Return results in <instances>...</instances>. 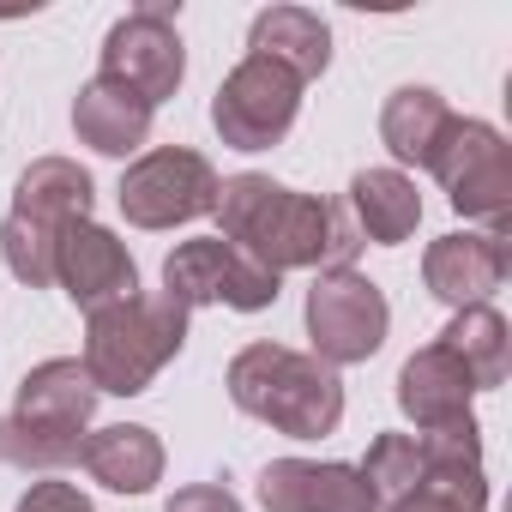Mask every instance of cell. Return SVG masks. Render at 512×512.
<instances>
[{
	"label": "cell",
	"mask_w": 512,
	"mask_h": 512,
	"mask_svg": "<svg viewBox=\"0 0 512 512\" xmlns=\"http://www.w3.org/2000/svg\"><path fill=\"white\" fill-rule=\"evenodd\" d=\"M229 398L247 416H260V422H272L278 434H296V440H320L344 416L338 374L320 356H296L284 344H247L229 362Z\"/></svg>",
	"instance_id": "obj_2"
},
{
	"label": "cell",
	"mask_w": 512,
	"mask_h": 512,
	"mask_svg": "<svg viewBox=\"0 0 512 512\" xmlns=\"http://www.w3.org/2000/svg\"><path fill=\"white\" fill-rule=\"evenodd\" d=\"M344 211L356 217L362 241H380V247H398L416 235L422 223V199H416V181H404L398 169H362L350 181V199Z\"/></svg>",
	"instance_id": "obj_19"
},
{
	"label": "cell",
	"mask_w": 512,
	"mask_h": 512,
	"mask_svg": "<svg viewBox=\"0 0 512 512\" xmlns=\"http://www.w3.org/2000/svg\"><path fill=\"white\" fill-rule=\"evenodd\" d=\"M163 296L181 308H241V314H260L278 302V272L253 266L241 247H229L223 235H199L181 241L169 260H163Z\"/></svg>",
	"instance_id": "obj_7"
},
{
	"label": "cell",
	"mask_w": 512,
	"mask_h": 512,
	"mask_svg": "<svg viewBox=\"0 0 512 512\" xmlns=\"http://www.w3.org/2000/svg\"><path fill=\"white\" fill-rule=\"evenodd\" d=\"M55 284H67V296H73L85 314L139 296V272H133V260H127V247H121L109 229H97L91 217L73 223V229H61V247H55Z\"/></svg>",
	"instance_id": "obj_12"
},
{
	"label": "cell",
	"mask_w": 512,
	"mask_h": 512,
	"mask_svg": "<svg viewBox=\"0 0 512 512\" xmlns=\"http://www.w3.org/2000/svg\"><path fill=\"white\" fill-rule=\"evenodd\" d=\"M247 55H266V61H278V67L296 73V79H320L326 61H332V31H326V19L308 13V7H272V13L253 19Z\"/></svg>",
	"instance_id": "obj_18"
},
{
	"label": "cell",
	"mask_w": 512,
	"mask_h": 512,
	"mask_svg": "<svg viewBox=\"0 0 512 512\" xmlns=\"http://www.w3.org/2000/svg\"><path fill=\"white\" fill-rule=\"evenodd\" d=\"M296 109H302V79L284 73L266 55H247L217 85L211 121H217L223 145H235V151H266V145H278L296 127Z\"/></svg>",
	"instance_id": "obj_8"
},
{
	"label": "cell",
	"mask_w": 512,
	"mask_h": 512,
	"mask_svg": "<svg viewBox=\"0 0 512 512\" xmlns=\"http://www.w3.org/2000/svg\"><path fill=\"white\" fill-rule=\"evenodd\" d=\"M163 512H241V506H235L229 488H217V482H193V488H181Z\"/></svg>",
	"instance_id": "obj_24"
},
{
	"label": "cell",
	"mask_w": 512,
	"mask_h": 512,
	"mask_svg": "<svg viewBox=\"0 0 512 512\" xmlns=\"http://www.w3.org/2000/svg\"><path fill=\"white\" fill-rule=\"evenodd\" d=\"M506 266H512L506 241H494V235H440L428 247V260H422V278H428V290L440 302L482 308V296L506 284Z\"/></svg>",
	"instance_id": "obj_15"
},
{
	"label": "cell",
	"mask_w": 512,
	"mask_h": 512,
	"mask_svg": "<svg viewBox=\"0 0 512 512\" xmlns=\"http://www.w3.org/2000/svg\"><path fill=\"white\" fill-rule=\"evenodd\" d=\"M13 193L19 199H13L7 223H0V247H7V266H13L19 284L43 290V284H55L61 229L91 217V175L67 157H43L19 175Z\"/></svg>",
	"instance_id": "obj_5"
},
{
	"label": "cell",
	"mask_w": 512,
	"mask_h": 512,
	"mask_svg": "<svg viewBox=\"0 0 512 512\" xmlns=\"http://www.w3.org/2000/svg\"><path fill=\"white\" fill-rule=\"evenodd\" d=\"M187 344V308L169 302V296H127L115 308H97L91 314V332H85V374L97 392H115V398H133L145 392L169 356H181Z\"/></svg>",
	"instance_id": "obj_4"
},
{
	"label": "cell",
	"mask_w": 512,
	"mask_h": 512,
	"mask_svg": "<svg viewBox=\"0 0 512 512\" xmlns=\"http://www.w3.org/2000/svg\"><path fill=\"white\" fill-rule=\"evenodd\" d=\"M422 169H434V181L446 187V199L464 217L488 223V235L506 241V217H512V145L488 121H458L452 115Z\"/></svg>",
	"instance_id": "obj_6"
},
{
	"label": "cell",
	"mask_w": 512,
	"mask_h": 512,
	"mask_svg": "<svg viewBox=\"0 0 512 512\" xmlns=\"http://www.w3.org/2000/svg\"><path fill=\"white\" fill-rule=\"evenodd\" d=\"M73 127H79V139H85L91 151L127 157V151L145 145V133H151V103L133 97V91L115 85V79H91V85L79 91V103H73Z\"/></svg>",
	"instance_id": "obj_16"
},
{
	"label": "cell",
	"mask_w": 512,
	"mask_h": 512,
	"mask_svg": "<svg viewBox=\"0 0 512 512\" xmlns=\"http://www.w3.org/2000/svg\"><path fill=\"white\" fill-rule=\"evenodd\" d=\"M181 73H187V55H181V37H175V0H145L139 13H127L103 37V73L97 79L127 85L151 109L163 97H175Z\"/></svg>",
	"instance_id": "obj_10"
},
{
	"label": "cell",
	"mask_w": 512,
	"mask_h": 512,
	"mask_svg": "<svg viewBox=\"0 0 512 512\" xmlns=\"http://www.w3.org/2000/svg\"><path fill=\"white\" fill-rule=\"evenodd\" d=\"M374 500H404L422 488V434H380L362 464Z\"/></svg>",
	"instance_id": "obj_22"
},
{
	"label": "cell",
	"mask_w": 512,
	"mask_h": 512,
	"mask_svg": "<svg viewBox=\"0 0 512 512\" xmlns=\"http://www.w3.org/2000/svg\"><path fill=\"white\" fill-rule=\"evenodd\" d=\"M217 217L229 247H241L253 266L290 272V266H332L350 272L362 229L344 205H326L314 193L278 187L272 175H229L217 181Z\"/></svg>",
	"instance_id": "obj_1"
},
{
	"label": "cell",
	"mask_w": 512,
	"mask_h": 512,
	"mask_svg": "<svg viewBox=\"0 0 512 512\" xmlns=\"http://www.w3.org/2000/svg\"><path fill=\"white\" fill-rule=\"evenodd\" d=\"M470 398H476V380H470V368H464L446 344L416 350V356L404 362V374H398V404H404V416H410L416 428H428V434L470 422Z\"/></svg>",
	"instance_id": "obj_14"
},
{
	"label": "cell",
	"mask_w": 512,
	"mask_h": 512,
	"mask_svg": "<svg viewBox=\"0 0 512 512\" xmlns=\"http://www.w3.org/2000/svg\"><path fill=\"white\" fill-rule=\"evenodd\" d=\"M440 344L470 368L476 392L500 386L506 368H512V338H506V320H500L494 308H458V320L440 332Z\"/></svg>",
	"instance_id": "obj_21"
},
{
	"label": "cell",
	"mask_w": 512,
	"mask_h": 512,
	"mask_svg": "<svg viewBox=\"0 0 512 512\" xmlns=\"http://www.w3.org/2000/svg\"><path fill=\"white\" fill-rule=\"evenodd\" d=\"M446 121H452V109H446L428 85H404V91H392L386 109H380V139H386V151H392L398 163H428V151H434V139L446 133Z\"/></svg>",
	"instance_id": "obj_20"
},
{
	"label": "cell",
	"mask_w": 512,
	"mask_h": 512,
	"mask_svg": "<svg viewBox=\"0 0 512 512\" xmlns=\"http://www.w3.org/2000/svg\"><path fill=\"white\" fill-rule=\"evenodd\" d=\"M392 512H464V506H458V500H446V494H428V488H416V494L392 500Z\"/></svg>",
	"instance_id": "obj_25"
},
{
	"label": "cell",
	"mask_w": 512,
	"mask_h": 512,
	"mask_svg": "<svg viewBox=\"0 0 512 512\" xmlns=\"http://www.w3.org/2000/svg\"><path fill=\"white\" fill-rule=\"evenodd\" d=\"M79 464H85L103 488H115V494H145V488L163 476V446H157L151 428H139V422H115V428L85 434Z\"/></svg>",
	"instance_id": "obj_17"
},
{
	"label": "cell",
	"mask_w": 512,
	"mask_h": 512,
	"mask_svg": "<svg viewBox=\"0 0 512 512\" xmlns=\"http://www.w3.org/2000/svg\"><path fill=\"white\" fill-rule=\"evenodd\" d=\"M19 512H97L73 482H31V494L19 500Z\"/></svg>",
	"instance_id": "obj_23"
},
{
	"label": "cell",
	"mask_w": 512,
	"mask_h": 512,
	"mask_svg": "<svg viewBox=\"0 0 512 512\" xmlns=\"http://www.w3.org/2000/svg\"><path fill=\"white\" fill-rule=\"evenodd\" d=\"M91 410H97V386H91L85 362L61 356V362L31 368L25 386H19L13 416H0V458L7 464H37V470L73 464L79 446H85Z\"/></svg>",
	"instance_id": "obj_3"
},
{
	"label": "cell",
	"mask_w": 512,
	"mask_h": 512,
	"mask_svg": "<svg viewBox=\"0 0 512 512\" xmlns=\"http://www.w3.org/2000/svg\"><path fill=\"white\" fill-rule=\"evenodd\" d=\"M386 296L362 278V272H326L308 290V332L326 368L344 362H368L386 344Z\"/></svg>",
	"instance_id": "obj_11"
},
{
	"label": "cell",
	"mask_w": 512,
	"mask_h": 512,
	"mask_svg": "<svg viewBox=\"0 0 512 512\" xmlns=\"http://www.w3.org/2000/svg\"><path fill=\"white\" fill-rule=\"evenodd\" d=\"M260 506L266 512H374V488L356 464H308V458H278L260 476Z\"/></svg>",
	"instance_id": "obj_13"
},
{
	"label": "cell",
	"mask_w": 512,
	"mask_h": 512,
	"mask_svg": "<svg viewBox=\"0 0 512 512\" xmlns=\"http://www.w3.org/2000/svg\"><path fill=\"white\" fill-rule=\"evenodd\" d=\"M121 211H127V223H139V229L193 223V217L217 211V169H211L199 151L163 145V151L139 157V163L121 175Z\"/></svg>",
	"instance_id": "obj_9"
}]
</instances>
